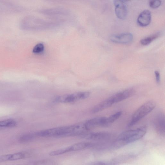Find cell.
Instances as JSON below:
<instances>
[{
    "label": "cell",
    "instance_id": "4fadbf2b",
    "mask_svg": "<svg viewBox=\"0 0 165 165\" xmlns=\"http://www.w3.org/2000/svg\"><path fill=\"white\" fill-rule=\"evenodd\" d=\"M30 155L26 152H20L12 155H8L2 156L3 162L8 161L19 160L29 157Z\"/></svg>",
    "mask_w": 165,
    "mask_h": 165
},
{
    "label": "cell",
    "instance_id": "7c38bea8",
    "mask_svg": "<svg viewBox=\"0 0 165 165\" xmlns=\"http://www.w3.org/2000/svg\"><path fill=\"white\" fill-rule=\"evenodd\" d=\"M135 154L127 153L117 156L109 161L111 165H119L132 160L136 157Z\"/></svg>",
    "mask_w": 165,
    "mask_h": 165
},
{
    "label": "cell",
    "instance_id": "5bb4252c",
    "mask_svg": "<svg viewBox=\"0 0 165 165\" xmlns=\"http://www.w3.org/2000/svg\"><path fill=\"white\" fill-rule=\"evenodd\" d=\"M161 32H159L155 34L146 37L140 40V43L143 46L148 45L150 44L153 41L158 38L161 36Z\"/></svg>",
    "mask_w": 165,
    "mask_h": 165
},
{
    "label": "cell",
    "instance_id": "2e32d148",
    "mask_svg": "<svg viewBox=\"0 0 165 165\" xmlns=\"http://www.w3.org/2000/svg\"><path fill=\"white\" fill-rule=\"evenodd\" d=\"M55 163L50 160H41L34 162L31 163V165H54Z\"/></svg>",
    "mask_w": 165,
    "mask_h": 165
},
{
    "label": "cell",
    "instance_id": "e0dca14e",
    "mask_svg": "<svg viewBox=\"0 0 165 165\" xmlns=\"http://www.w3.org/2000/svg\"><path fill=\"white\" fill-rule=\"evenodd\" d=\"M122 112L120 111L115 114L111 115L108 118H107V122L110 125L111 124L114 123V122L118 120L121 116Z\"/></svg>",
    "mask_w": 165,
    "mask_h": 165
},
{
    "label": "cell",
    "instance_id": "30bf717a",
    "mask_svg": "<svg viewBox=\"0 0 165 165\" xmlns=\"http://www.w3.org/2000/svg\"><path fill=\"white\" fill-rule=\"evenodd\" d=\"M154 126L159 134L165 135V116L164 114L160 113L156 117L154 121Z\"/></svg>",
    "mask_w": 165,
    "mask_h": 165
},
{
    "label": "cell",
    "instance_id": "8fae6325",
    "mask_svg": "<svg viewBox=\"0 0 165 165\" xmlns=\"http://www.w3.org/2000/svg\"><path fill=\"white\" fill-rule=\"evenodd\" d=\"M151 12L148 10L143 11L139 14L137 19V23L142 27H145L150 24L151 20Z\"/></svg>",
    "mask_w": 165,
    "mask_h": 165
},
{
    "label": "cell",
    "instance_id": "7a4b0ae2",
    "mask_svg": "<svg viewBox=\"0 0 165 165\" xmlns=\"http://www.w3.org/2000/svg\"><path fill=\"white\" fill-rule=\"evenodd\" d=\"M146 127L143 126L133 130L125 131L111 143V150H118L141 139L146 134Z\"/></svg>",
    "mask_w": 165,
    "mask_h": 165
},
{
    "label": "cell",
    "instance_id": "ffe728a7",
    "mask_svg": "<svg viewBox=\"0 0 165 165\" xmlns=\"http://www.w3.org/2000/svg\"><path fill=\"white\" fill-rule=\"evenodd\" d=\"M88 165H111L109 162L97 161L92 163Z\"/></svg>",
    "mask_w": 165,
    "mask_h": 165
},
{
    "label": "cell",
    "instance_id": "52a82bcc",
    "mask_svg": "<svg viewBox=\"0 0 165 165\" xmlns=\"http://www.w3.org/2000/svg\"><path fill=\"white\" fill-rule=\"evenodd\" d=\"M85 126L88 131L97 127H107L109 125L108 123L107 118L99 117L90 119L84 122Z\"/></svg>",
    "mask_w": 165,
    "mask_h": 165
},
{
    "label": "cell",
    "instance_id": "d6986e66",
    "mask_svg": "<svg viewBox=\"0 0 165 165\" xmlns=\"http://www.w3.org/2000/svg\"><path fill=\"white\" fill-rule=\"evenodd\" d=\"M161 3L160 1H151L149 2V5L152 8L156 9L160 6Z\"/></svg>",
    "mask_w": 165,
    "mask_h": 165
},
{
    "label": "cell",
    "instance_id": "9a60e30c",
    "mask_svg": "<svg viewBox=\"0 0 165 165\" xmlns=\"http://www.w3.org/2000/svg\"><path fill=\"white\" fill-rule=\"evenodd\" d=\"M16 125V122L12 119H8L0 121V128L13 127Z\"/></svg>",
    "mask_w": 165,
    "mask_h": 165
},
{
    "label": "cell",
    "instance_id": "277c9868",
    "mask_svg": "<svg viewBox=\"0 0 165 165\" xmlns=\"http://www.w3.org/2000/svg\"><path fill=\"white\" fill-rule=\"evenodd\" d=\"M90 95L89 92H79L59 96L55 99V102L58 103H72L86 99Z\"/></svg>",
    "mask_w": 165,
    "mask_h": 165
},
{
    "label": "cell",
    "instance_id": "ba28073f",
    "mask_svg": "<svg viewBox=\"0 0 165 165\" xmlns=\"http://www.w3.org/2000/svg\"><path fill=\"white\" fill-rule=\"evenodd\" d=\"M133 39V36L129 33L114 34L110 37V40L112 42L120 44H130L132 41Z\"/></svg>",
    "mask_w": 165,
    "mask_h": 165
},
{
    "label": "cell",
    "instance_id": "8992f818",
    "mask_svg": "<svg viewBox=\"0 0 165 165\" xmlns=\"http://www.w3.org/2000/svg\"><path fill=\"white\" fill-rule=\"evenodd\" d=\"M135 92L134 89H127L111 96L108 99L112 105L132 96Z\"/></svg>",
    "mask_w": 165,
    "mask_h": 165
},
{
    "label": "cell",
    "instance_id": "3957f363",
    "mask_svg": "<svg viewBox=\"0 0 165 165\" xmlns=\"http://www.w3.org/2000/svg\"><path fill=\"white\" fill-rule=\"evenodd\" d=\"M156 103L154 101H150L146 103L138 108L133 115L128 124V127L133 126L138 122L150 114L155 108Z\"/></svg>",
    "mask_w": 165,
    "mask_h": 165
},
{
    "label": "cell",
    "instance_id": "44dd1931",
    "mask_svg": "<svg viewBox=\"0 0 165 165\" xmlns=\"http://www.w3.org/2000/svg\"><path fill=\"white\" fill-rule=\"evenodd\" d=\"M155 74L156 77V81L157 83H159L160 82V75L159 72L156 71L155 72Z\"/></svg>",
    "mask_w": 165,
    "mask_h": 165
},
{
    "label": "cell",
    "instance_id": "ac0fdd59",
    "mask_svg": "<svg viewBox=\"0 0 165 165\" xmlns=\"http://www.w3.org/2000/svg\"><path fill=\"white\" fill-rule=\"evenodd\" d=\"M44 49V46L41 43L36 44L33 48V52L35 54H39L43 51Z\"/></svg>",
    "mask_w": 165,
    "mask_h": 165
},
{
    "label": "cell",
    "instance_id": "5b68a950",
    "mask_svg": "<svg viewBox=\"0 0 165 165\" xmlns=\"http://www.w3.org/2000/svg\"><path fill=\"white\" fill-rule=\"evenodd\" d=\"M81 137L96 142H109L112 137V135L105 132L85 133L80 136Z\"/></svg>",
    "mask_w": 165,
    "mask_h": 165
},
{
    "label": "cell",
    "instance_id": "6da1fadb",
    "mask_svg": "<svg viewBox=\"0 0 165 165\" xmlns=\"http://www.w3.org/2000/svg\"><path fill=\"white\" fill-rule=\"evenodd\" d=\"M86 132L83 123L35 132L36 137H58L81 136Z\"/></svg>",
    "mask_w": 165,
    "mask_h": 165
},
{
    "label": "cell",
    "instance_id": "9c48e42d",
    "mask_svg": "<svg viewBox=\"0 0 165 165\" xmlns=\"http://www.w3.org/2000/svg\"><path fill=\"white\" fill-rule=\"evenodd\" d=\"M126 2L125 1H115L114 2L116 15L121 19H124L127 17V10Z\"/></svg>",
    "mask_w": 165,
    "mask_h": 165
}]
</instances>
